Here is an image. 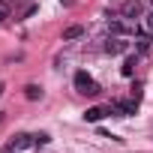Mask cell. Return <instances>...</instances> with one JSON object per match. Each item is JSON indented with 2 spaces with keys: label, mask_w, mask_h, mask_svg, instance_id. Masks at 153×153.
<instances>
[{
  "label": "cell",
  "mask_w": 153,
  "mask_h": 153,
  "mask_svg": "<svg viewBox=\"0 0 153 153\" xmlns=\"http://www.w3.org/2000/svg\"><path fill=\"white\" fill-rule=\"evenodd\" d=\"M126 48H129V42H126L123 36H114V39L105 42V51H108V54H123Z\"/></svg>",
  "instance_id": "4"
},
{
  "label": "cell",
  "mask_w": 153,
  "mask_h": 153,
  "mask_svg": "<svg viewBox=\"0 0 153 153\" xmlns=\"http://www.w3.org/2000/svg\"><path fill=\"white\" fill-rule=\"evenodd\" d=\"M75 90L84 93V96H96V93H99V84L90 78L87 72H75Z\"/></svg>",
  "instance_id": "1"
},
{
  "label": "cell",
  "mask_w": 153,
  "mask_h": 153,
  "mask_svg": "<svg viewBox=\"0 0 153 153\" xmlns=\"http://www.w3.org/2000/svg\"><path fill=\"white\" fill-rule=\"evenodd\" d=\"M30 144H33V135H15V141H12V147H18V150H24Z\"/></svg>",
  "instance_id": "8"
},
{
  "label": "cell",
  "mask_w": 153,
  "mask_h": 153,
  "mask_svg": "<svg viewBox=\"0 0 153 153\" xmlns=\"http://www.w3.org/2000/svg\"><path fill=\"white\" fill-rule=\"evenodd\" d=\"M135 108H138V99H132V102H120V99H114V102L108 105V111H114L117 117H129V114H135Z\"/></svg>",
  "instance_id": "2"
},
{
  "label": "cell",
  "mask_w": 153,
  "mask_h": 153,
  "mask_svg": "<svg viewBox=\"0 0 153 153\" xmlns=\"http://www.w3.org/2000/svg\"><path fill=\"white\" fill-rule=\"evenodd\" d=\"M144 24H147V30H153V9L147 12V18H144Z\"/></svg>",
  "instance_id": "14"
},
{
  "label": "cell",
  "mask_w": 153,
  "mask_h": 153,
  "mask_svg": "<svg viewBox=\"0 0 153 153\" xmlns=\"http://www.w3.org/2000/svg\"><path fill=\"white\" fill-rule=\"evenodd\" d=\"M81 33H84V27H78V24H72V27H66V30H63V39H78Z\"/></svg>",
  "instance_id": "9"
},
{
  "label": "cell",
  "mask_w": 153,
  "mask_h": 153,
  "mask_svg": "<svg viewBox=\"0 0 153 153\" xmlns=\"http://www.w3.org/2000/svg\"><path fill=\"white\" fill-rule=\"evenodd\" d=\"M105 114H111V111H108V108H99V105H96V108H87V111H84V120H87V123H99V120H102Z\"/></svg>",
  "instance_id": "6"
},
{
  "label": "cell",
  "mask_w": 153,
  "mask_h": 153,
  "mask_svg": "<svg viewBox=\"0 0 153 153\" xmlns=\"http://www.w3.org/2000/svg\"><path fill=\"white\" fill-rule=\"evenodd\" d=\"M120 72H123L126 78H129V75L135 72V57H126V60H123V66H120Z\"/></svg>",
  "instance_id": "10"
},
{
  "label": "cell",
  "mask_w": 153,
  "mask_h": 153,
  "mask_svg": "<svg viewBox=\"0 0 153 153\" xmlns=\"http://www.w3.org/2000/svg\"><path fill=\"white\" fill-rule=\"evenodd\" d=\"M48 141H51V138H48L45 132H39V135H33V144H39V147H42V144H48Z\"/></svg>",
  "instance_id": "13"
},
{
  "label": "cell",
  "mask_w": 153,
  "mask_h": 153,
  "mask_svg": "<svg viewBox=\"0 0 153 153\" xmlns=\"http://www.w3.org/2000/svg\"><path fill=\"white\" fill-rule=\"evenodd\" d=\"M9 18V3H3V0H0V24H3Z\"/></svg>",
  "instance_id": "12"
},
{
  "label": "cell",
  "mask_w": 153,
  "mask_h": 153,
  "mask_svg": "<svg viewBox=\"0 0 153 153\" xmlns=\"http://www.w3.org/2000/svg\"><path fill=\"white\" fill-rule=\"evenodd\" d=\"M150 3H153V0H150Z\"/></svg>",
  "instance_id": "16"
},
{
  "label": "cell",
  "mask_w": 153,
  "mask_h": 153,
  "mask_svg": "<svg viewBox=\"0 0 153 153\" xmlns=\"http://www.w3.org/2000/svg\"><path fill=\"white\" fill-rule=\"evenodd\" d=\"M108 27H111V33H117V36H129V33H135L126 21H120V18H114V21H108Z\"/></svg>",
  "instance_id": "5"
},
{
  "label": "cell",
  "mask_w": 153,
  "mask_h": 153,
  "mask_svg": "<svg viewBox=\"0 0 153 153\" xmlns=\"http://www.w3.org/2000/svg\"><path fill=\"white\" fill-rule=\"evenodd\" d=\"M24 96H27L30 102H36V99H42V87H39V84H27V87H24Z\"/></svg>",
  "instance_id": "7"
},
{
  "label": "cell",
  "mask_w": 153,
  "mask_h": 153,
  "mask_svg": "<svg viewBox=\"0 0 153 153\" xmlns=\"http://www.w3.org/2000/svg\"><path fill=\"white\" fill-rule=\"evenodd\" d=\"M0 93H3V84H0Z\"/></svg>",
  "instance_id": "15"
},
{
  "label": "cell",
  "mask_w": 153,
  "mask_h": 153,
  "mask_svg": "<svg viewBox=\"0 0 153 153\" xmlns=\"http://www.w3.org/2000/svg\"><path fill=\"white\" fill-rule=\"evenodd\" d=\"M144 6H141V0H126V3L120 6V15L123 18H141Z\"/></svg>",
  "instance_id": "3"
},
{
  "label": "cell",
  "mask_w": 153,
  "mask_h": 153,
  "mask_svg": "<svg viewBox=\"0 0 153 153\" xmlns=\"http://www.w3.org/2000/svg\"><path fill=\"white\" fill-rule=\"evenodd\" d=\"M135 42H138V51H147L150 48V36H138Z\"/></svg>",
  "instance_id": "11"
}]
</instances>
